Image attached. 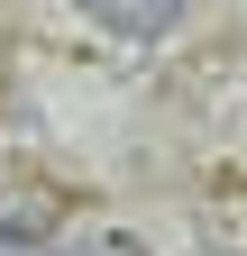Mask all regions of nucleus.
Returning <instances> with one entry per match:
<instances>
[{
	"mask_svg": "<svg viewBox=\"0 0 247 256\" xmlns=\"http://www.w3.org/2000/svg\"><path fill=\"white\" fill-rule=\"evenodd\" d=\"M55 256H146L138 238H119V229H82V238H64Z\"/></svg>",
	"mask_w": 247,
	"mask_h": 256,
	"instance_id": "nucleus-2",
	"label": "nucleus"
},
{
	"mask_svg": "<svg viewBox=\"0 0 247 256\" xmlns=\"http://www.w3.org/2000/svg\"><path fill=\"white\" fill-rule=\"evenodd\" d=\"M92 28H110V37H165L183 18V0H82Z\"/></svg>",
	"mask_w": 247,
	"mask_h": 256,
	"instance_id": "nucleus-1",
	"label": "nucleus"
}]
</instances>
